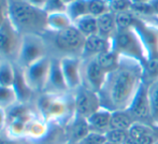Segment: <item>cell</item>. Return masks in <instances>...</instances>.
Wrapping results in <instances>:
<instances>
[{
	"instance_id": "6da1fadb",
	"label": "cell",
	"mask_w": 158,
	"mask_h": 144,
	"mask_svg": "<svg viewBox=\"0 0 158 144\" xmlns=\"http://www.w3.org/2000/svg\"><path fill=\"white\" fill-rule=\"evenodd\" d=\"M143 83V65L121 56L115 70L108 73L99 92L101 107L110 111L127 110Z\"/></svg>"
},
{
	"instance_id": "7a4b0ae2",
	"label": "cell",
	"mask_w": 158,
	"mask_h": 144,
	"mask_svg": "<svg viewBox=\"0 0 158 144\" xmlns=\"http://www.w3.org/2000/svg\"><path fill=\"white\" fill-rule=\"evenodd\" d=\"M48 14L30 6L25 0L9 1L8 19L13 27L22 35H43L46 31Z\"/></svg>"
},
{
	"instance_id": "3957f363",
	"label": "cell",
	"mask_w": 158,
	"mask_h": 144,
	"mask_svg": "<svg viewBox=\"0 0 158 144\" xmlns=\"http://www.w3.org/2000/svg\"><path fill=\"white\" fill-rule=\"evenodd\" d=\"M42 37L45 40L50 57L58 59L64 57L82 58L86 38L73 25L61 31L46 30Z\"/></svg>"
},
{
	"instance_id": "277c9868",
	"label": "cell",
	"mask_w": 158,
	"mask_h": 144,
	"mask_svg": "<svg viewBox=\"0 0 158 144\" xmlns=\"http://www.w3.org/2000/svg\"><path fill=\"white\" fill-rule=\"evenodd\" d=\"M38 114L48 124L66 125L74 116V103L72 94L53 95L42 93L38 96L35 105Z\"/></svg>"
},
{
	"instance_id": "5b68a950",
	"label": "cell",
	"mask_w": 158,
	"mask_h": 144,
	"mask_svg": "<svg viewBox=\"0 0 158 144\" xmlns=\"http://www.w3.org/2000/svg\"><path fill=\"white\" fill-rule=\"evenodd\" d=\"M112 50L119 56L138 60L144 65L148 61L145 48L142 41L133 28L117 30L115 36L111 40Z\"/></svg>"
},
{
	"instance_id": "8992f818",
	"label": "cell",
	"mask_w": 158,
	"mask_h": 144,
	"mask_svg": "<svg viewBox=\"0 0 158 144\" xmlns=\"http://www.w3.org/2000/svg\"><path fill=\"white\" fill-rule=\"evenodd\" d=\"M46 56H48V50L44 38L41 35H26L22 39L21 48L15 65L25 69Z\"/></svg>"
},
{
	"instance_id": "52a82bcc",
	"label": "cell",
	"mask_w": 158,
	"mask_h": 144,
	"mask_svg": "<svg viewBox=\"0 0 158 144\" xmlns=\"http://www.w3.org/2000/svg\"><path fill=\"white\" fill-rule=\"evenodd\" d=\"M22 39L23 36L13 27L6 17L0 26V61L16 63Z\"/></svg>"
},
{
	"instance_id": "ba28073f",
	"label": "cell",
	"mask_w": 158,
	"mask_h": 144,
	"mask_svg": "<svg viewBox=\"0 0 158 144\" xmlns=\"http://www.w3.org/2000/svg\"><path fill=\"white\" fill-rule=\"evenodd\" d=\"M132 28L140 37L145 48L148 60L158 58V25L150 19L135 15Z\"/></svg>"
},
{
	"instance_id": "9c48e42d",
	"label": "cell",
	"mask_w": 158,
	"mask_h": 144,
	"mask_svg": "<svg viewBox=\"0 0 158 144\" xmlns=\"http://www.w3.org/2000/svg\"><path fill=\"white\" fill-rule=\"evenodd\" d=\"M51 68V57L46 56L41 60L30 65L24 70V77L29 88L35 95L44 92Z\"/></svg>"
},
{
	"instance_id": "30bf717a",
	"label": "cell",
	"mask_w": 158,
	"mask_h": 144,
	"mask_svg": "<svg viewBox=\"0 0 158 144\" xmlns=\"http://www.w3.org/2000/svg\"><path fill=\"white\" fill-rule=\"evenodd\" d=\"M71 94L73 96L74 112L79 116L87 119L90 115L101 108V101L98 93L81 86L79 89Z\"/></svg>"
},
{
	"instance_id": "8fae6325",
	"label": "cell",
	"mask_w": 158,
	"mask_h": 144,
	"mask_svg": "<svg viewBox=\"0 0 158 144\" xmlns=\"http://www.w3.org/2000/svg\"><path fill=\"white\" fill-rule=\"evenodd\" d=\"M81 73L82 86L99 94L106 81V73L99 66L96 57L82 59Z\"/></svg>"
},
{
	"instance_id": "7c38bea8",
	"label": "cell",
	"mask_w": 158,
	"mask_h": 144,
	"mask_svg": "<svg viewBox=\"0 0 158 144\" xmlns=\"http://www.w3.org/2000/svg\"><path fill=\"white\" fill-rule=\"evenodd\" d=\"M127 110L131 114V116L135 119V123H145L152 125L148 85L145 83L141 84L137 95L135 96L132 102H131V105H129V108Z\"/></svg>"
},
{
	"instance_id": "4fadbf2b",
	"label": "cell",
	"mask_w": 158,
	"mask_h": 144,
	"mask_svg": "<svg viewBox=\"0 0 158 144\" xmlns=\"http://www.w3.org/2000/svg\"><path fill=\"white\" fill-rule=\"evenodd\" d=\"M60 67L69 92L74 93L82 86V58L64 57L60 59Z\"/></svg>"
},
{
	"instance_id": "5bb4252c",
	"label": "cell",
	"mask_w": 158,
	"mask_h": 144,
	"mask_svg": "<svg viewBox=\"0 0 158 144\" xmlns=\"http://www.w3.org/2000/svg\"><path fill=\"white\" fill-rule=\"evenodd\" d=\"M43 93L60 95V96L71 94L68 89L66 81H64L63 70L60 67V59L51 57V68Z\"/></svg>"
},
{
	"instance_id": "9a60e30c",
	"label": "cell",
	"mask_w": 158,
	"mask_h": 144,
	"mask_svg": "<svg viewBox=\"0 0 158 144\" xmlns=\"http://www.w3.org/2000/svg\"><path fill=\"white\" fill-rule=\"evenodd\" d=\"M128 134L135 144H155L158 140L155 127L145 123H135L128 130Z\"/></svg>"
},
{
	"instance_id": "2e32d148",
	"label": "cell",
	"mask_w": 158,
	"mask_h": 144,
	"mask_svg": "<svg viewBox=\"0 0 158 144\" xmlns=\"http://www.w3.org/2000/svg\"><path fill=\"white\" fill-rule=\"evenodd\" d=\"M111 48H112L111 40L106 39V38L99 36V35L90 36L86 38L85 40L83 54H82V59L97 57L101 53L106 52V51L111 50Z\"/></svg>"
},
{
	"instance_id": "e0dca14e",
	"label": "cell",
	"mask_w": 158,
	"mask_h": 144,
	"mask_svg": "<svg viewBox=\"0 0 158 144\" xmlns=\"http://www.w3.org/2000/svg\"><path fill=\"white\" fill-rule=\"evenodd\" d=\"M51 129V125L42 118L40 115H37L28 121L26 126V134L25 139H27L30 142H38L42 141Z\"/></svg>"
},
{
	"instance_id": "ac0fdd59",
	"label": "cell",
	"mask_w": 158,
	"mask_h": 144,
	"mask_svg": "<svg viewBox=\"0 0 158 144\" xmlns=\"http://www.w3.org/2000/svg\"><path fill=\"white\" fill-rule=\"evenodd\" d=\"M69 142L77 143L90 131L87 119L74 114V116L64 125Z\"/></svg>"
},
{
	"instance_id": "d6986e66",
	"label": "cell",
	"mask_w": 158,
	"mask_h": 144,
	"mask_svg": "<svg viewBox=\"0 0 158 144\" xmlns=\"http://www.w3.org/2000/svg\"><path fill=\"white\" fill-rule=\"evenodd\" d=\"M111 117H112V111L101 107L87 118L89 130L106 134V132L110 130Z\"/></svg>"
},
{
	"instance_id": "ffe728a7",
	"label": "cell",
	"mask_w": 158,
	"mask_h": 144,
	"mask_svg": "<svg viewBox=\"0 0 158 144\" xmlns=\"http://www.w3.org/2000/svg\"><path fill=\"white\" fill-rule=\"evenodd\" d=\"M13 88L16 92L19 102L22 103H30L32 100V96L35 95L26 83L24 77V70L17 65H15V80Z\"/></svg>"
},
{
	"instance_id": "44dd1931",
	"label": "cell",
	"mask_w": 158,
	"mask_h": 144,
	"mask_svg": "<svg viewBox=\"0 0 158 144\" xmlns=\"http://www.w3.org/2000/svg\"><path fill=\"white\" fill-rule=\"evenodd\" d=\"M98 23V35L108 40H112L117 31L115 14L112 12H108L101 16L97 17Z\"/></svg>"
},
{
	"instance_id": "7402d4cb",
	"label": "cell",
	"mask_w": 158,
	"mask_h": 144,
	"mask_svg": "<svg viewBox=\"0 0 158 144\" xmlns=\"http://www.w3.org/2000/svg\"><path fill=\"white\" fill-rule=\"evenodd\" d=\"M73 22L66 12L50 13L46 17V30L48 31H61L71 27Z\"/></svg>"
},
{
	"instance_id": "603a6c76",
	"label": "cell",
	"mask_w": 158,
	"mask_h": 144,
	"mask_svg": "<svg viewBox=\"0 0 158 144\" xmlns=\"http://www.w3.org/2000/svg\"><path fill=\"white\" fill-rule=\"evenodd\" d=\"M135 123V119L132 118L128 110L113 111L110 123V130H125V131H128Z\"/></svg>"
},
{
	"instance_id": "cb8c5ba5",
	"label": "cell",
	"mask_w": 158,
	"mask_h": 144,
	"mask_svg": "<svg viewBox=\"0 0 158 144\" xmlns=\"http://www.w3.org/2000/svg\"><path fill=\"white\" fill-rule=\"evenodd\" d=\"M73 26L81 32L85 38H88L94 35H98V23L97 17L93 15H85L81 19H77L73 23Z\"/></svg>"
},
{
	"instance_id": "d4e9b609",
	"label": "cell",
	"mask_w": 158,
	"mask_h": 144,
	"mask_svg": "<svg viewBox=\"0 0 158 144\" xmlns=\"http://www.w3.org/2000/svg\"><path fill=\"white\" fill-rule=\"evenodd\" d=\"M119 58H121V56L116 52H114L112 48L106 51V52L101 53V54L96 57L99 66L103 69V71L106 74L116 69L119 64Z\"/></svg>"
},
{
	"instance_id": "484cf974",
	"label": "cell",
	"mask_w": 158,
	"mask_h": 144,
	"mask_svg": "<svg viewBox=\"0 0 158 144\" xmlns=\"http://www.w3.org/2000/svg\"><path fill=\"white\" fill-rule=\"evenodd\" d=\"M148 93L151 107L152 125L155 128H158V79L148 85Z\"/></svg>"
},
{
	"instance_id": "4316f807",
	"label": "cell",
	"mask_w": 158,
	"mask_h": 144,
	"mask_svg": "<svg viewBox=\"0 0 158 144\" xmlns=\"http://www.w3.org/2000/svg\"><path fill=\"white\" fill-rule=\"evenodd\" d=\"M66 13L74 23L77 19L88 14V3L87 0H75L74 2L67 6Z\"/></svg>"
},
{
	"instance_id": "83f0119b",
	"label": "cell",
	"mask_w": 158,
	"mask_h": 144,
	"mask_svg": "<svg viewBox=\"0 0 158 144\" xmlns=\"http://www.w3.org/2000/svg\"><path fill=\"white\" fill-rule=\"evenodd\" d=\"M15 80V64L0 61V85L13 87Z\"/></svg>"
},
{
	"instance_id": "f1b7e54d",
	"label": "cell",
	"mask_w": 158,
	"mask_h": 144,
	"mask_svg": "<svg viewBox=\"0 0 158 144\" xmlns=\"http://www.w3.org/2000/svg\"><path fill=\"white\" fill-rule=\"evenodd\" d=\"M19 102L16 92L10 86L0 85V108L8 111Z\"/></svg>"
},
{
	"instance_id": "f546056e",
	"label": "cell",
	"mask_w": 158,
	"mask_h": 144,
	"mask_svg": "<svg viewBox=\"0 0 158 144\" xmlns=\"http://www.w3.org/2000/svg\"><path fill=\"white\" fill-rule=\"evenodd\" d=\"M158 79V58L150 59L143 65V83L150 85Z\"/></svg>"
},
{
	"instance_id": "4dcf8cb0",
	"label": "cell",
	"mask_w": 158,
	"mask_h": 144,
	"mask_svg": "<svg viewBox=\"0 0 158 144\" xmlns=\"http://www.w3.org/2000/svg\"><path fill=\"white\" fill-rule=\"evenodd\" d=\"M88 14L95 17H99L110 12L106 0H87Z\"/></svg>"
},
{
	"instance_id": "1f68e13d",
	"label": "cell",
	"mask_w": 158,
	"mask_h": 144,
	"mask_svg": "<svg viewBox=\"0 0 158 144\" xmlns=\"http://www.w3.org/2000/svg\"><path fill=\"white\" fill-rule=\"evenodd\" d=\"M135 19V14H133L131 11H126V12H121L115 14L117 30L132 28Z\"/></svg>"
},
{
	"instance_id": "d6a6232c",
	"label": "cell",
	"mask_w": 158,
	"mask_h": 144,
	"mask_svg": "<svg viewBox=\"0 0 158 144\" xmlns=\"http://www.w3.org/2000/svg\"><path fill=\"white\" fill-rule=\"evenodd\" d=\"M108 138L106 134H99V132L89 131L85 137L77 141L75 144H106Z\"/></svg>"
},
{
	"instance_id": "836d02e7",
	"label": "cell",
	"mask_w": 158,
	"mask_h": 144,
	"mask_svg": "<svg viewBox=\"0 0 158 144\" xmlns=\"http://www.w3.org/2000/svg\"><path fill=\"white\" fill-rule=\"evenodd\" d=\"M106 1H108L110 12L114 13V14L130 11L131 6H132L131 0H106Z\"/></svg>"
},
{
	"instance_id": "e575fe53",
	"label": "cell",
	"mask_w": 158,
	"mask_h": 144,
	"mask_svg": "<svg viewBox=\"0 0 158 144\" xmlns=\"http://www.w3.org/2000/svg\"><path fill=\"white\" fill-rule=\"evenodd\" d=\"M128 137V131H125V130H110L106 132L108 142L114 144H126Z\"/></svg>"
},
{
	"instance_id": "d590c367",
	"label": "cell",
	"mask_w": 158,
	"mask_h": 144,
	"mask_svg": "<svg viewBox=\"0 0 158 144\" xmlns=\"http://www.w3.org/2000/svg\"><path fill=\"white\" fill-rule=\"evenodd\" d=\"M66 4L63 0H46L45 6H44V12L46 14L56 12H66Z\"/></svg>"
},
{
	"instance_id": "8d00e7d4",
	"label": "cell",
	"mask_w": 158,
	"mask_h": 144,
	"mask_svg": "<svg viewBox=\"0 0 158 144\" xmlns=\"http://www.w3.org/2000/svg\"><path fill=\"white\" fill-rule=\"evenodd\" d=\"M0 144H33L32 142L28 141L27 139H12L0 134Z\"/></svg>"
},
{
	"instance_id": "74e56055",
	"label": "cell",
	"mask_w": 158,
	"mask_h": 144,
	"mask_svg": "<svg viewBox=\"0 0 158 144\" xmlns=\"http://www.w3.org/2000/svg\"><path fill=\"white\" fill-rule=\"evenodd\" d=\"M8 125V112L0 108V134H4Z\"/></svg>"
},
{
	"instance_id": "f35d334b",
	"label": "cell",
	"mask_w": 158,
	"mask_h": 144,
	"mask_svg": "<svg viewBox=\"0 0 158 144\" xmlns=\"http://www.w3.org/2000/svg\"><path fill=\"white\" fill-rule=\"evenodd\" d=\"M27 3H29L30 6H35L37 9H40V10L44 11V6H45L46 0H25Z\"/></svg>"
},
{
	"instance_id": "ab89813d",
	"label": "cell",
	"mask_w": 158,
	"mask_h": 144,
	"mask_svg": "<svg viewBox=\"0 0 158 144\" xmlns=\"http://www.w3.org/2000/svg\"><path fill=\"white\" fill-rule=\"evenodd\" d=\"M9 0H0V14L8 15Z\"/></svg>"
},
{
	"instance_id": "60d3db41",
	"label": "cell",
	"mask_w": 158,
	"mask_h": 144,
	"mask_svg": "<svg viewBox=\"0 0 158 144\" xmlns=\"http://www.w3.org/2000/svg\"><path fill=\"white\" fill-rule=\"evenodd\" d=\"M150 6H151V8H152L154 16L158 17V0H153V1L150 3Z\"/></svg>"
},
{
	"instance_id": "b9f144b4",
	"label": "cell",
	"mask_w": 158,
	"mask_h": 144,
	"mask_svg": "<svg viewBox=\"0 0 158 144\" xmlns=\"http://www.w3.org/2000/svg\"><path fill=\"white\" fill-rule=\"evenodd\" d=\"M153 0H131L132 3L135 4H150Z\"/></svg>"
},
{
	"instance_id": "7bdbcfd3",
	"label": "cell",
	"mask_w": 158,
	"mask_h": 144,
	"mask_svg": "<svg viewBox=\"0 0 158 144\" xmlns=\"http://www.w3.org/2000/svg\"><path fill=\"white\" fill-rule=\"evenodd\" d=\"M74 1H75V0H63V2H64V4H66V6H69V4L72 3V2H74Z\"/></svg>"
},
{
	"instance_id": "ee69618b",
	"label": "cell",
	"mask_w": 158,
	"mask_h": 144,
	"mask_svg": "<svg viewBox=\"0 0 158 144\" xmlns=\"http://www.w3.org/2000/svg\"><path fill=\"white\" fill-rule=\"evenodd\" d=\"M66 144H75V143H72V142H67Z\"/></svg>"
},
{
	"instance_id": "f6af8a7d",
	"label": "cell",
	"mask_w": 158,
	"mask_h": 144,
	"mask_svg": "<svg viewBox=\"0 0 158 144\" xmlns=\"http://www.w3.org/2000/svg\"><path fill=\"white\" fill-rule=\"evenodd\" d=\"M155 144H158V140L156 141V143H155Z\"/></svg>"
},
{
	"instance_id": "bcb514c9",
	"label": "cell",
	"mask_w": 158,
	"mask_h": 144,
	"mask_svg": "<svg viewBox=\"0 0 158 144\" xmlns=\"http://www.w3.org/2000/svg\"><path fill=\"white\" fill-rule=\"evenodd\" d=\"M9 1H14V0H9Z\"/></svg>"
}]
</instances>
